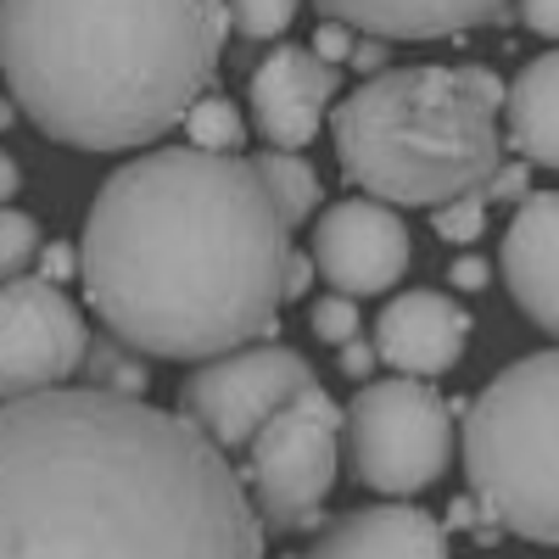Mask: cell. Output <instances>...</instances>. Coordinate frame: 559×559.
Masks as SVG:
<instances>
[{"mask_svg": "<svg viewBox=\"0 0 559 559\" xmlns=\"http://www.w3.org/2000/svg\"><path fill=\"white\" fill-rule=\"evenodd\" d=\"M84 269V258H79V247H68V241H51L39 252V280H51V286H68V280Z\"/></svg>", "mask_w": 559, "mask_h": 559, "instance_id": "484cf974", "label": "cell"}, {"mask_svg": "<svg viewBox=\"0 0 559 559\" xmlns=\"http://www.w3.org/2000/svg\"><path fill=\"white\" fill-rule=\"evenodd\" d=\"M431 229L453 247H471L481 229H487V191H471V197H453L448 207L431 213Z\"/></svg>", "mask_w": 559, "mask_h": 559, "instance_id": "7402d4cb", "label": "cell"}, {"mask_svg": "<svg viewBox=\"0 0 559 559\" xmlns=\"http://www.w3.org/2000/svg\"><path fill=\"white\" fill-rule=\"evenodd\" d=\"M503 286L537 331L559 336V191H532L498 247Z\"/></svg>", "mask_w": 559, "mask_h": 559, "instance_id": "4fadbf2b", "label": "cell"}, {"mask_svg": "<svg viewBox=\"0 0 559 559\" xmlns=\"http://www.w3.org/2000/svg\"><path fill=\"white\" fill-rule=\"evenodd\" d=\"M319 274V263H313V252H297L292 247V258H286V302H297L302 292H308V280Z\"/></svg>", "mask_w": 559, "mask_h": 559, "instance_id": "f546056e", "label": "cell"}, {"mask_svg": "<svg viewBox=\"0 0 559 559\" xmlns=\"http://www.w3.org/2000/svg\"><path fill=\"white\" fill-rule=\"evenodd\" d=\"M336 364H342V376H347V381H358V386H369V369H376V364H381V353H376V347H364V342H347Z\"/></svg>", "mask_w": 559, "mask_h": 559, "instance_id": "83f0119b", "label": "cell"}, {"mask_svg": "<svg viewBox=\"0 0 559 559\" xmlns=\"http://www.w3.org/2000/svg\"><path fill=\"white\" fill-rule=\"evenodd\" d=\"M17 123V102H0V129H12Z\"/></svg>", "mask_w": 559, "mask_h": 559, "instance_id": "d6a6232c", "label": "cell"}, {"mask_svg": "<svg viewBox=\"0 0 559 559\" xmlns=\"http://www.w3.org/2000/svg\"><path fill=\"white\" fill-rule=\"evenodd\" d=\"M358 28H347V23H336V17H324L319 28H313V57H324L331 68H342V62H353V51H358V39H353Z\"/></svg>", "mask_w": 559, "mask_h": 559, "instance_id": "cb8c5ba5", "label": "cell"}, {"mask_svg": "<svg viewBox=\"0 0 559 559\" xmlns=\"http://www.w3.org/2000/svg\"><path fill=\"white\" fill-rule=\"evenodd\" d=\"M342 90V68L313 57V45H274L252 68V123L274 152H302Z\"/></svg>", "mask_w": 559, "mask_h": 559, "instance_id": "8fae6325", "label": "cell"}, {"mask_svg": "<svg viewBox=\"0 0 559 559\" xmlns=\"http://www.w3.org/2000/svg\"><path fill=\"white\" fill-rule=\"evenodd\" d=\"M84 353H90L84 313L68 302L62 286L39 274L0 286V403L68 386Z\"/></svg>", "mask_w": 559, "mask_h": 559, "instance_id": "9c48e42d", "label": "cell"}, {"mask_svg": "<svg viewBox=\"0 0 559 559\" xmlns=\"http://www.w3.org/2000/svg\"><path fill=\"white\" fill-rule=\"evenodd\" d=\"M313 386H319L313 364L297 347L252 342V347H236L224 358L197 364L191 376L179 381V414L229 453V448H252V437L269 419Z\"/></svg>", "mask_w": 559, "mask_h": 559, "instance_id": "ba28073f", "label": "cell"}, {"mask_svg": "<svg viewBox=\"0 0 559 559\" xmlns=\"http://www.w3.org/2000/svg\"><path fill=\"white\" fill-rule=\"evenodd\" d=\"M476 319L464 313L448 292H403L376 313V353L408 381H431L464 358Z\"/></svg>", "mask_w": 559, "mask_h": 559, "instance_id": "7c38bea8", "label": "cell"}, {"mask_svg": "<svg viewBox=\"0 0 559 559\" xmlns=\"http://www.w3.org/2000/svg\"><path fill=\"white\" fill-rule=\"evenodd\" d=\"M487 269H492L487 258H476V252H464V258H459V263L448 269V280H453V286H459V292H481V286H487V280H492Z\"/></svg>", "mask_w": 559, "mask_h": 559, "instance_id": "f1b7e54d", "label": "cell"}, {"mask_svg": "<svg viewBox=\"0 0 559 559\" xmlns=\"http://www.w3.org/2000/svg\"><path fill=\"white\" fill-rule=\"evenodd\" d=\"M308 331H313V342H331V347L358 342V302L342 297V292L319 297V302L308 308Z\"/></svg>", "mask_w": 559, "mask_h": 559, "instance_id": "603a6c76", "label": "cell"}, {"mask_svg": "<svg viewBox=\"0 0 559 559\" xmlns=\"http://www.w3.org/2000/svg\"><path fill=\"white\" fill-rule=\"evenodd\" d=\"M252 163H258V174L269 185L280 218H286V229H302L313 218V207H319V174H313V163H302L297 152H274V146L263 157H252Z\"/></svg>", "mask_w": 559, "mask_h": 559, "instance_id": "e0dca14e", "label": "cell"}, {"mask_svg": "<svg viewBox=\"0 0 559 559\" xmlns=\"http://www.w3.org/2000/svg\"><path fill=\"white\" fill-rule=\"evenodd\" d=\"M509 84L481 68H386L364 79L331 112L336 163L364 197L386 207H448L453 197L487 191L503 163L498 107Z\"/></svg>", "mask_w": 559, "mask_h": 559, "instance_id": "277c9868", "label": "cell"}, {"mask_svg": "<svg viewBox=\"0 0 559 559\" xmlns=\"http://www.w3.org/2000/svg\"><path fill=\"white\" fill-rule=\"evenodd\" d=\"M353 68L358 73H386V39H358V51H353Z\"/></svg>", "mask_w": 559, "mask_h": 559, "instance_id": "4dcf8cb0", "label": "cell"}, {"mask_svg": "<svg viewBox=\"0 0 559 559\" xmlns=\"http://www.w3.org/2000/svg\"><path fill=\"white\" fill-rule=\"evenodd\" d=\"M521 23L543 39H559V0H521Z\"/></svg>", "mask_w": 559, "mask_h": 559, "instance_id": "4316f807", "label": "cell"}, {"mask_svg": "<svg viewBox=\"0 0 559 559\" xmlns=\"http://www.w3.org/2000/svg\"><path fill=\"white\" fill-rule=\"evenodd\" d=\"M453 408L426 381H369L347 408V471L358 487L408 503L448 476L453 464Z\"/></svg>", "mask_w": 559, "mask_h": 559, "instance_id": "8992f818", "label": "cell"}, {"mask_svg": "<svg viewBox=\"0 0 559 559\" xmlns=\"http://www.w3.org/2000/svg\"><path fill=\"white\" fill-rule=\"evenodd\" d=\"M459 448L481 521L559 548V347L498 369L464 408Z\"/></svg>", "mask_w": 559, "mask_h": 559, "instance_id": "5b68a950", "label": "cell"}, {"mask_svg": "<svg viewBox=\"0 0 559 559\" xmlns=\"http://www.w3.org/2000/svg\"><path fill=\"white\" fill-rule=\"evenodd\" d=\"M532 197V163L521 157V163H498V174L487 179V202H526Z\"/></svg>", "mask_w": 559, "mask_h": 559, "instance_id": "d4e9b609", "label": "cell"}, {"mask_svg": "<svg viewBox=\"0 0 559 559\" xmlns=\"http://www.w3.org/2000/svg\"><path fill=\"white\" fill-rule=\"evenodd\" d=\"M342 437H347V414L336 408V397L324 386L286 403L252 437L247 476H252V503L269 532H313L319 526V509L342 471Z\"/></svg>", "mask_w": 559, "mask_h": 559, "instance_id": "52a82bcc", "label": "cell"}, {"mask_svg": "<svg viewBox=\"0 0 559 559\" xmlns=\"http://www.w3.org/2000/svg\"><path fill=\"white\" fill-rule=\"evenodd\" d=\"M319 12L369 39H448L498 23L509 0H319Z\"/></svg>", "mask_w": 559, "mask_h": 559, "instance_id": "9a60e30c", "label": "cell"}, {"mask_svg": "<svg viewBox=\"0 0 559 559\" xmlns=\"http://www.w3.org/2000/svg\"><path fill=\"white\" fill-rule=\"evenodd\" d=\"M302 559H448V532L419 503H364L324 526Z\"/></svg>", "mask_w": 559, "mask_h": 559, "instance_id": "5bb4252c", "label": "cell"}, {"mask_svg": "<svg viewBox=\"0 0 559 559\" xmlns=\"http://www.w3.org/2000/svg\"><path fill=\"white\" fill-rule=\"evenodd\" d=\"M185 140H191L197 152H218V157H241V140H247V123L236 112V102H224L218 90L185 112Z\"/></svg>", "mask_w": 559, "mask_h": 559, "instance_id": "d6986e66", "label": "cell"}, {"mask_svg": "<svg viewBox=\"0 0 559 559\" xmlns=\"http://www.w3.org/2000/svg\"><path fill=\"white\" fill-rule=\"evenodd\" d=\"M39 252H45L39 247V224L23 207H0V286H7V280H23Z\"/></svg>", "mask_w": 559, "mask_h": 559, "instance_id": "ffe728a7", "label": "cell"}, {"mask_svg": "<svg viewBox=\"0 0 559 559\" xmlns=\"http://www.w3.org/2000/svg\"><path fill=\"white\" fill-rule=\"evenodd\" d=\"M263 532L185 414L102 386L0 403V559H263Z\"/></svg>", "mask_w": 559, "mask_h": 559, "instance_id": "6da1fadb", "label": "cell"}, {"mask_svg": "<svg viewBox=\"0 0 559 559\" xmlns=\"http://www.w3.org/2000/svg\"><path fill=\"white\" fill-rule=\"evenodd\" d=\"M84 386H102V392H123V397H146L152 386V369L140 364L134 347H123L118 336H90V353L79 364Z\"/></svg>", "mask_w": 559, "mask_h": 559, "instance_id": "ac0fdd59", "label": "cell"}, {"mask_svg": "<svg viewBox=\"0 0 559 559\" xmlns=\"http://www.w3.org/2000/svg\"><path fill=\"white\" fill-rule=\"evenodd\" d=\"M229 7V28L241 39H280L297 17V0H224Z\"/></svg>", "mask_w": 559, "mask_h": 559, "instance_id": "44dd1931", "label": "cell"}, {"mask_svg": "<svg viewBox=\"0 0 559 559\" xmlns=\"http://www.w3.org/2000/svg\"><path fill=\"white\" fill-rule=\"evenodd\" d=\"M224 34V0H0V73L45 140L140 152L213 90Z\"/></svg>", "mask_w": 559, "mask_h": 559, "instance_id": "3957f363", "label": "cell"}, {"mask_svg": "<svg viewBox=\"0 0 559 559\" xmlns=\"http://www.w3.org/2000/svg\"><path fill=\"white\" fill-rule=\"evenodd\" d=\"M17 191H23V168H17L12 152H0V207H7Z\"/></svg>", "mask_w": 559, "mask_h": 559, "instance_id": "1f68e13d", "label": "cell"}, {"mask_svg": "<svg viewBox=\"0 0 559 559\" xmlns=\"http://www.w3.org/2000/svg\"><path fill=\"white\" fill-rule=\"evenodd\" d=\"M308 252H313L319 274L331 280V292L358 302V297H381L397 286L414 258V241H408V224L386 202L347 197L319 213Z\"/></svg>", "mask_w": 559, "mask_h": 559, "instance_id": "30bf717a", "label": "cell"}, {"mask_svg": "<svg viewBox=\"0 0 559 559\" xmlns=\"http://www.w3.org/2000/svg\"><path fill=\"white\" fill-rule=\"evenodd\" d=\"M79 258L107 336L207 364L280 331L292 229L252 157L163 146L102 179Z\"/></svg>", "mask_w": 559, "mask_h": 559, "instance_id": "7a4b0ae2", "label": "cell"}, {"mask_svg": "<svg viewBox=\"0 0 559 559\" xmlns=\"http://www.w3.org/2000/svg\"><path fill=\"white\" fill-rule=\"evenodd\" d=\"M503 134L526 163L559 168V51L532 57L503 102Z\"/></svg>", "mask_w": 559, "mask_h": 559, "instance_id": "2e32d148", "label": "cell"}]
</instances>
